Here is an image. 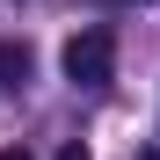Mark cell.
Here are the masks:
<instances>
[{"label":"cell","mask_w":160,"mask_h":160,"mask_svg":"<svg viewBox=\"0 0 160 160\" xmlns=\"http://www.w3.org/2000/svg\"><path fill=\"white\" fill-rule=\"evenodd\" d=\"M66 80L73 88H109V73H117V37L109 29H80V37H66Z\"/></svg>","instance_id":"1"},{"label":"cell","mask_w":160,"mask_h":160,"mask_svg":"<svg viewBox=\"0 0 160 160\" xmlns=\"http://www.w3.org/2000/svg\"><path fill=\"white\" fill-rule=\"evenodd\" d=\"M29 80V44H0V95Z\"/></svg>","instance_id":"2"},{"label":"cell","mask_w":160,"mask_h":160,"mask_svg":"<svg viewBox=\"0 0 160 160\" xmlns=\"http://www.w3.org/2000/svg\"><path fill=\"white\" fill-rule=\"evenodd\" d=\"M58 160H95V153L80 146V138H66V146H58Z\"/></svg>","instance_id":"3"},{"label":"cell","mask_w":160,"mask_h":160,"mask_svg":"<svg viewBox=\"0 0 160 160\" xmlns=\"http://www.w3.org/2000/svg\"><path fill=\"white\" fill-rule=\"evenodd\" d=\"M0 160H29V146H8V153H0Z\"/></svg>","instance_id":"4"}]
</instances>
